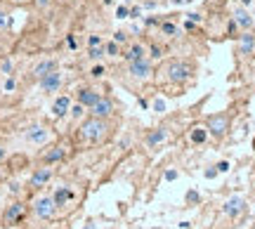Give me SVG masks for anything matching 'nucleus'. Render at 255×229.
<instances>
[{
    "instance_id": "nucleus-1",
    "label": "nucleus",
    "mask_w": 255,
    "mask_h": 229,
    "mask_svg": "<svg viewBox=\"0 0 255 229\" xmlns=\"http://www.w3.org/2000/svg\"><path fill=\"white\" fill-rule=\"evenodd\" d=\"M113 135V125H111V118H97V116H90L83 118L78 130H76V140L80 144H88V147H95V144H102L107 142Z\"/></svg>"
},
{
    "instance_id": "nucleus-2",
    "label": "nucleus",
    "mask_w": 255,
    "mask_h": 229,
    "mask_svg": "<svg viewBox=\"0 0 255 229\" xmlns=\"http://www.w3.org/2000/svg\"><path fill=\"white\" fill-rule=\"evenodd\" d=\"M194 76V64L189 59H168L159 69V78L165 85H184Z\"/></svg>"
},
{
    "instance_id": "nucleus-3",
    "label": "nucleus",
    "mask_w": 255,
    "mask_h": 229,
    "mask_svg": "<svg viewBox=\"0 0 255 229\" xmlns=\"http://www.w3.org/2000/svg\"><path fill=\"white\" fill-rule=\"evenodd\" d=\"M26 215H29V206H26L24 201H12V203H7V206L2 208L0 227H5V229L17 227V225H21V222L26 220Z\"/></svg>"
},
{
    "instance_id": "nucleus-4",
    "label": "nucleus",
    "mask_w": 255,
    "mask_h": 229,
    "mask_svg": "<svg viewBox=\"0 0 255 229\" xmlns=\"http://www.w3.org/2000/svg\"><path fill=\"white\" fill-rule=\"evenodd\" d=\"M154 73H156V71H154V62H151L149 57L126 62V76L128 78H132V81H137V83H146V81H151Z\"/></svg>"
},
{
    "instance_id": "nucleus-5",
    "label": "nucleus",
    "mask_w": 255,
    "mask_h": 229,
    "mask_svg": "<svg viewBox=\"0 0 255 229\" xmlns=\"http://www.w3.org/2000/svg\"><path fill=\"white\" fill-rule=\"evenodd\" d=\"M21 137L26 144H33V147H45L48 142L52 140V128L45 123H31L29 128H24Z\"/></svg>"
},
{
    "instance_id": "nucleus-6",
    "label": "nucleus",
    "mask_w": 255,
    "mask_h": 229,
    "mask_svg": "<svg viewBox=\"0 0 255 229\" xmlns=\"http://www.w3.org/2000/svg\"><path fill=\"white\" fill-rule=\"evenodd\" d=\"M57 211H59V208H57L52 194H38L36 198H33V203H31V213L36 215L38 220H43V222L52 220L57 215Z\"/></svg>"
},
{
    "instance_id": "nucleus-7",
    "label": "nucleus",
    "mask_w": 255,
    "mask_h": 229,
    "mask_svg": "<svg viewBox=\"0 0 255 229\" xmlns=\"http://www.w3.org/2000/svg\"><path fill=\"white\" fill-rule=\"evenodd\" d=\"M52 177H55V168H52V165H45V163H40L36 170L31 173V177H29V189L38 192V189L48 187Z\"/></svg>"
},
{
    "instance_id": "nucleus-8",
    "label": "nucleus",
    "mask_w": 255,
    "mask_h": 229,
    "mask_svg": "<svg viewBox=\"0 0 255 229\" xmlns=\"http://www.w3.org/2000/svg\"><path fill=\"white\" fill-rule=\"evenodd\" d=\"M206 130H208V135L222 140L229 132V116L227 114H213V116H208L206 118Z\"/></svg>"
},
{
    "instance_id": "nucleus-9",
    "label": "nucleus",
    "mask_w": 255,
    "mask_h": 229,
    "mask_svg": "<svg viewBox=\"0 0 255 229\" xmlns=\"http://www.w3.org/2000/svg\"><path fill=\"white\" fill-rule=\"evenodd\" d=\"M62 85H64V73H62V69L50 71L48 76H43L38 81V88H40L43 95H57L62 90Z\"/></svg>"
},
{
    "instance_id": "nucleus-10",
    "label": "nucleus",
    "mask_w": 255,
    "mask_h": 229,
    "mask_svg": "<svg viewBox=\"0 0 255 229\" xmlns=\"http://www.w3.org/2000/svg\"><path fill=\"white\" fill-rule=\"evenodd\" d=\"M88 114H90V116H97V118H111V116L116 114V102L111 99L109 95H102V97L88 109Z\"/></svg>"
},
{
    "instance_id": "nucleus-11",
    "label": "nucleus",
    "mask_w": 255,
    "mask_h": 229,
    "mask_svg": "<svg viewBox=\"0 0 255 229\" xmlns=\"http://www.w3.org/2000/svg\"><path fill=\"white\" fill-rule=\"evenodd\" d=\"M99 97H102V92L95 88V85H80V88L76 90V95H73V102H78V104H83L85 109H90Z\"/></svg>"
},
{
    "instance_id": "nucleus-12",
    "label": "nucleus",
    "mask_w": 255,
    "mask_h": 229,
    "mask_svg": "<svg viewBox=\"0 0 255 229\" xmlns=\"http://www.w3.org/2000/svg\"><path fill=\"white\" fill-rule=\"evenodd\" d=\"M55 69H59V62H57L55 57H43V59H38L36 64L31 66V78L38 83L43 76H48L50 71H55Z\"/></svg>"
},
{
    "instance_id": "nucleus-13",
    "label": "nucleus",
    "mask_w": 255,
    "mask_h": 229,
    "mask_svg": "<svg viewBox=\"0 0 255 229\" xmlns=\"http://www.w3.org/2000/svg\"><path fill=\"white\" fill-rule=\"evenodd\" d=\"M73 104V97L71 95H57L52 106H50V111H52V118L57 121H62V118H66L69 116V109Z\"/></svg>"
},
{
    "instance_id": "nucleus-14",
    "label": "nucleus",
    "mask_w": 255,
    "mask_h": 229,
    "mask_svg": "<svg viewBox=\"0 0 255 229\" xmlns=\"http://www.w3.org/2000/svg\"><path fill=\"white\" fill-rule=\"evenodd\" d=\"M66 154H69L66 147H62V144H52L48 151L40 154V163H45V165H55V163L66 159Z\"/></svg>"
},
{
    "instance_id": "nucleus-15",
    "label": "nucleus",
    "mask_w": 255,
    "mask_h": 229,
    "mask_svg": "<svg viewBox=\"0 0 255 229\" xmlns=\"http://www.w3.org/2000/svg\"><path fill=\"white\" fill-rule=\"evenodd\" d=\"M121 57L126 59V62H132V59H142V57H149L146 52V45L144 43H140V40H130L126 45V50L121 52Z\"/></svg>"
},
{
    "instance_id": "nucleus-16",
    "label": "nucleus",
    "mask_w": 255,
    "mask_h": 229,
    "mask_svg": "<svg viewBox=\"0 0 255 229\" xmlns=\"http://www.w3.org/2000/svg\"><path fill=\"white\" fill-rule=\"evenodd\" d=\"M168 137H170L168 128H154V130H149L144 135V144L149 149H156V147H161L163 142H168Z\"/></svg>"
},
{
    "instance_id": "nucleus-17",
    "label": "nucleus",
    "mask_w": 255,
    "mask_h": 229,
    "mask_svg": "<svg viewBox=\"0 0 255 229\" xmlns=\"http://www.w3.org/2000/svg\"><path fill=\"white\" fill-rule=\"evenodd\" d=\"M52 198H55L57 208L62 211V208H66V206L73 201V189L69 187V184H59L55 192H52Z\"/></svg>"
},
{
    "instance_id": "nucleus-18",
    "label": "nucleus",
    "mask_w": 255,
    "mask_h": 229,
    "mask_svg": "<svg viewBox=\"0 0 255 229\" xmlns=\"http://www.w3.org/2000/svg\"><path fill=\"white\" fill-rule=\"evenodd\" d=\"M253 52H255V33H251V31H243V33L239 35L237 54L248 57V54H253Z\"/></svg>"
},
{
    "instance_id": "nucleus-19",
    "label": "nucleus",
    "mask_w": 255,
    "mask_h": 229,
    "mask_svg": "<svg viewBox=\"0 0 255 229\" xmlns=\"http://www.w3.org/2000/svg\"><path fill=\"white\" fill-rule=\"evenodd\" d=\"M243 208H246V201H243L241 196H232V198H227V203L222 206V213L229 215V217H237L239 213H243Z\"/></svg>"
},
{
    "instance_id": "nucleus-20",
    "label": "nucleus",
    "mask_w": 255,
    "mask_h": 229,
    "mask_svg": "<svg viewBox=\"0 0 255 229\" xmlns=\"http://www.w3.org/2000/svg\"><path fill=\"white\" fill-rule=\"evenodd\" d=\"M234 24H237L241 31H251L253 29V17L246 12V7H237L234 10Z\"/></svg>"
},
{
    "instance_id": "nucleus-21",
    "label": "nucleus",
    "mask_w": 255,
    "mask_h": 229,
    "mask_svg": "<svg viewBox=\"0 0 255 229\" xmlns=\"http://www.w3.org/2000/svg\"><path fill=\"white\" fill-rule=\"evenodd\" d=\"M159 31H161L165 38H177V35L182 33V29H180L175 21H170V19H165V21H159Z\"/></svg>"
},
{
    "instance_id": "nucleus-22",
    "label": "nucleus",
    "mask_w": 255,
    "mask_h": 229,
    "mask_svg": "<svg viewBox=\"0 0 255 229\" xmlns=\"http://www.w3.org/2000/svg\"><path fill=\"white\" fill-rule=\"evenodd\" d=\"M10 29H12V12L5 5H0V31H10Z\"/></svg>"
},
{
    "instance_id": "nucleus-23",
    "label": "nucleus",
    "mask_w": 255,
    "mask_h": 229,
    "mask_svg": "<svg viewBox=\"0 0 255 229\" xmlns=\"http://www.w3.org/2000/svg\"><path fill=\"white\" fill-rule=\"evenodd\" d=\"M189 137H191V142H194V144H203V142L208 140V130H206V125H203V128H201V125L191 128Z\"/></svg>"
},
{
    "instance_id": "nucleus-24",
    "label": "nucleus",
    "mask_w": 255,
    "mask_h": 229,
    "mask_svg": "<svg viewBox=\"0 0 255 229\" xmlns=\"http://www.w3.org/2000/svg\"><path fill=\"white\" fill-rule=\"evenodd\" d=\"M85 114H88V109L83 104H78V102H73L71 109H69V118H71V121H83Z\"/></svg>"
},
{
    "instance_id": "nucleus-25",
    "label": "nucleus",
    "mask_w": 255,
    "mask_h": 229,
    "mask_svg": "<svg viewBox=\"0 0 255 229\" xmlns=\"http://www.w3.org/2000/svg\"><path fill=\"white\" fill-rule=\"evenodd\" d=\"M107 57V52H104V45H97V48H88V59L90 62H102Z\"/></svg>"
},
{
    "instance_id": "nucleus-26",
    "label": "nucleus",
    "mask_w": 255,
    "mask_h": 229,
    "mask_svg": "<svg viewBox=\"0 0 255 229\" xmlns=\"http://www.w3.org/2000/svg\"><path fill=\"white\" fill-rule=\"evenodd\" d=\"M104 52H107V57H121V45L116 43V40H107L104 43Z\"/></svg>"
},
{
    "instance_id": "nucleus-27",
    "label": "nucleus",
    "mask_w": 255,
    "mask_h": 229,
    "mask_svg": "<svg viewBox=\"0 0 255 229\" xmlns=\"http://www.w3.org/2000/svg\"><path fill=\"white\" fill-rule=\"evenodd\" d=\"M0 73L2 76H15V62H12V57H5L0 62Z\"/></svg>"
},
{
    "instance_id": "nucleus-28",
    "label": "nucleus",
    "mask_w": 255,
    "mask_h": 229,
    "mask_svg": "<svg viewBox=\"0 0 255 229\" xmlns=\"http://www.w3.org/2000/svg\"><path fill=\"white\" fill-rule=\"evenodd\" d=\"M17 90V78L15 76H5V83H2V92L5 95H12Z\"/></svg>"
},
{
    "instance_id": "nucleus-29",
    "label": "nucleus",
    "mask_w": 255,
    "mask_h": 229,
    "mask_svg": "<svg viewBox=\"0 0 255 229\" xmlns=\"http://www.w3.org/2000/svg\"><path fill=\"white\" fill-rule=\"evenodd\" d=\"M146 52H149V59H151V62H156V59H161V57H163L161 45H156V43H151V45L146 48Z\"/></svg>"
},
{
    "instance_id": "nucleus-30",
    "label": "nucleus",
    "mask_w": 255,
    "mask_h": 229,
    "mask_svg": "<svg viewBox=\"0 0 255 229\" xmlns=\"http://www.w3.org/2000/svg\"><path fill=\"white\" fill-rule=\"evenodd\" d=\"M104 73H107V66H104V64H95V66L90 69V78L97 81V78H102Z\"/></svg>"
},
{
    "instance_id": "nucleus-31",
    "label": "nucleus",
    "mask_w": 255,
    "mask_h": 229,
    "mask_svg": "<svg viewBox=\"0 0 255 229\" xmlns=\"http://www.w3.org/2000/svg\"><path fill=\"white\" fill-rule=\"evenodd\" d=\"M97 45H104L102 35L99 33H88V48H97Z\"/></svg>"
},
{
    "instance_id": "nucleus-32",
    "label": "nucleus",
    "mask_w": 255,
    "mask_h": 229,
    "mask_svg": "<svg viewBox=\"0 0 255 229\" xmlns=\"http://www.w3.org/2000/svg\"><path fill=\"white\" fill-rule=\"evenodd\" d=\"M116 17H118V19H128V17H130V7H128V5H118V7H116Z\"/></svg>"
},
{
    "instance_id": "nucleus-33",
    "label": "nucleus",
    "mask_w": 255,
    "mask_h": 229,
    "mask_svg": "<svg viewBox=\"0 0 255 229\" xmlns=\"http://www.w3.org/2000/svg\"><path fill=\"white\" fill-rule=\"evenodd\" d=\"M113 40H116V43H118V45H123V43H130V38H128V33L126 31H116V33H113Z\"/></svg>"
},
{
    "instance_id": "nucleus-34",
    "label": "nucleus",
    "mask_w": 255,
    "mask_h": 229,
    "mask_svg": "<svg viewBox=\"0 0 255 229\" xmlns=\"http://www.w3.org/2000/svg\"><path fill=\"white\" fill-rule=\"evenodd\" d=\"M66 48H69V50H76V48H78V40H76V33H69V35H66Z\"/></svg>"
},
{
    "instance_id": "nucleus-35",
    "label": "nucleus",
    "mask_w": 255,
    "mask_h": 229,
    "mask_svg": "<svg viewBox=\"0 0 255 229\" xmlns=\"http://www.w3.org/2000/svg\"><path fill=\"white\" fill-rule=\"evenodd\" d=\"M33 5H36L38 10H48L52 5V0H33Z\"/></svg>"
},
{
    "instance_id": "nucleus-36",
    "label": "nucleus",
    "mask_w": 255,
    "mask_h": 229,
    "mask_svg": "<svg viewBox=\"0 0 255 229\" xmlns=\"http://www.w3.org/2000/svg\"><path fill=\"white\" fill-rule=\"evenodd\" d=\"M140 15H142V7H140V5H135V7H130V17H132V19H137V17H140Z\"/></svg>"
},
{
    "instance_id": "nucleus-37",
    "label": "nucleus",
    "mask_w": 255,
    "mask_h": 229,
    "mask_svg": "<svg viewBox=\"0 0 255 229\" xmlns=\"http://www.w3.org/2000/svg\"><path fill=\"white\" fill-rule=\"evenodd\" d=\"M154 111H165V102H163V99H156V102H154Z\"/></svg>"
},
{
    "instance_id": "nucleus-38",
    "label": "nucleus",
    "mask_w": 255,
    "mask_h": 229,
    "mask_svg": "<svg viewBox=\"0 0 255 229\" xmlns=\"http://www.w3.org/2000/svg\"><path fill=\"white\" fill-rule=\"evenodd\" d=\"M215 168H218V173H227V170H229V163H227V161H222V163H218Z\"/></svg>"
},
{
    "instance_id": "nucleus-39",
    "label": "nucleus",
    "mask_w": 255,
    "mask_h": 229,
    "mask_svg": "<svg viewBox=\"0 0 255 229\" xmlns=\"http://www.w3.org/2000/svg\"><path fill=\"white\" fill-rule=\"evenodd\" d=\"M7 5H29V2H33V0H5Z\"/></svg>"
},
{
    "instance_id": "nucleus-40",
    "label": "nucleus",
    "mask_w": 255,
    "mask_h": 229,
    "mask_svg": "<svg viewBox=\"0 0 255 229\" xmlns=\"http://www.w3.org/2000/svg\"><path fill=\"white\" fill-rule=\"evenodd\" d=\"M187 17H189V21H194V24H199V21H201L199 12H191V15H187Z\"/></svg>"
},
{
    "instance_id": "nucleus-41",
    "label": "nucleus",
    "mask_w": 255,
    "mask_h": 229,
    "mask_svg": "<svg viewBox=\"0 0 255 229\" xmlns=\"http://www.w3.org/2000/svg\"><path fill=\"white\" fill-rule=\"evenodd\" d=\"M175 177H177V170H168V173H165V180H168V182H173Z\"/></svg>"
},
{
    "instance_id": "nucleus-42",
    "label": "nucleus",
    "mask_w": 255,
    "mask_h": 229,
    "mask_svg": "<svg viewBox=\"0 0 255 229\" xmlns=\"http://www.w3.org/2000/svg\"><path fill=\"white\" fill-rule=\"evenodd\" d=\"M5 159H7V149H5V147L0 144V163H2Z\"/></svg>"
},
{
    "instance_id": "nucleus-43",
    "label": "nucleus",
    "mask_w": 255,
    "mask_h": 229,
    "mask_svg": "<svg viewBox=\"0 0 255 229\" xmlns=\"http://www.w3.org/2000/svg\"><path fill=\"white\" fill-rule=\"evenodd\" d=\"M218 175V168H213V170H206V177H215Z\"/></svg>"
},
{
    "instance_id": "nucleus-44",
    "label": "nucleus",
    "mask_w": 255,
    "mask_h": 229,
    "mask_svg": "<svg viewBox=\"0 0 255 229\" xmlns=\"http://www.w3.org/2000/svg\"><path fill=\"white\" fill-rule=\"evenodd\" d=\"M187 198H189V201H196V198H199V194H196V192H189V196H187Z\"/></svg>"
},
{
    "instance_id": "nucleus-45",
    "label": "nucleus",
    "mask_w": 255,
    "mask_h": 229,
    "mask_svg": "<svg viewBox=\"0 0 255 229\" xmlns=\"http://www.w3.org/2000/svg\"><path fill=\"white\" fill-rule=\"evenodd\" d=\"M175 5H184V2H189V0H173Z\"/></svg>"
},
{
    "instance_id": "nucleus-46",
    "label": "nucleus",
    "mask_w": 255,
    "mask_h": 229,
    "mask_svg": "<svg viewBox=\"0 0 255 229\" xmlns=\"http://www.w3.org/2000/svg\"><path fill=\"white\" fill-rule=\"evenodd\" d=\"M83 229H97V227H95L92 222H88V225H85V227H83Z\"/></svg>"
}]
</instances>
